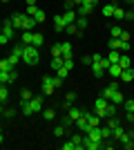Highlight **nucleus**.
Instances as JSON below:
<instances>
[{"label": "nucleus", "mask_w": 134, "mask_h": 150, "mask_svg": "<svg viewBox=\"0 0 134 150\" xmlns=\"http://www.w3.org/2000/svg\"><path fill=\"white\" fill-rule=\"evenodd\" d=\"M119 58H121V52H119V50H109V54H107L109 63H119Z\"/></svg>", "instance_id": "a878e982"}, {"label": "nucleus", "mask_w": 134, "mask_h": 150, "mask_svg": "<svg viewBox=\"0 0 134 150\" xmlns=\"http://www.w3.org/2000/svg\"><path fill=\"white\" fill-rule=\"evenodd\" d=\"M0 144H2V132H0Z\"/></svg>", "instance_id": "e2e57ef3"}, {"label": "nucleus", "mask_w": 134, "mask_h": 150, "mask_svg": "<svg viewBox=\"0 0 134 150\" xmlns=\"http://www.w3.org/2000/svg\"><path fill=\"white\" fill-rule=\"evenodd\" d=\"M54 134H56V137H63L65 134V125H56V128H54Z\"/></svg>", "instance_id": "a18cd8bd"}, {"label": "nucleus", "mask_w": 134, "mask_h": 150, "mask_svg": "<svg viewBox=\"0 0 134 150\" xmlns=\"http://www.w3.org/2000/svg\"><path fill=\"white\" fill-rule=\"evenodd\" d=\"M34 18H36V23H43V20H45V11H43V9H38V11L34 13Z\"/></svg>", "instance_id": "37998d69"}, {"label": "nucleus", "mask_w": 134, "mask_h": 150, "mask_svg": "<svg viewBox=\"0 0 134 150\" xmlns=\"http://www.w3.org/2000/svg\"><path fill=\"white\" fill-rule=\"evenodd\" d=\"M123 110H125V112H134V99L123 101Z\"/></svg>", "instance_id": "2f4dec72"}, {"label": "nucleus", "mask_w": 134, "mask_h": 150, "mask_svg": "<svg viewBox=\"0 0 134 150\" xmlns=\"http://www.w3.org/2000/svg\"><path fill=\"white\" fill-rule=\"evenodd\" d=\"M123 101H125V99H123V94L119 92V90H116V92L109 96V103H114V105H123Z\"/></svg>", "instance_id": "6ab92c4d"}, {"label": "nucleus", "mask_w": 134, "mask_h": 150, "mask_svg": "<svg viewBox=\"0 0 134 150\" xmlns=\"http://www.w3.org/2000/svg\"><path fill=\"white\" fill-rule=\"evenodd\" d=\"M36 11H38V7H36V5H34V7H27V16H34Z\"/></svg>", "instance_id": "603ef678"}, {"label": "nucleus", "mask_w": 134, "mask_h": 150, "mask_svg": "<svg viewBox=\"0 0 134 150\" xmlns=\"http://www.w3.org/2000/svg\"><path fill=\"white\" fill-rule=\"evenodd\" d=\"M83 117V108H72L69 105V110H67V119L72 121V123H76V119H81Z\"/></svg>", "instance_id": "39448f33"}, {"label": "nucleus", "mask_w": 134, "mask_h": 150, "mask_svg": "<svg viewBox=\"0 0 134 150\" xmlns=\"http://www.w3.org/2000/svg\"><path fill=\"white\" fill-rule=\"evenodd\" d=\"M121 25H112V29H109V34H112V38H121Z\"/></svg>", "instance_id": "473e14b6"}, {"label": "nucleus", "mask_w": 134, "mask_h": 150, "mask_svg": "<svg viewBox=\"0 0 134 150\" xmlns=\"http://www.w3.org/2000/svg\"><path fill=\"white\" fill-rule=\"evenodd\" d=\"M7 99H9V85H7V83H0V101L5 103Z\"/></svg>", "instance_id": "412c9836"}, {"label": "nucleus", "mask_w": 134, "mask_h": 150, "mask_svg": "<svg viewBox=\"0 0 134 150\" xmlns=\"http://www.w3.org/2000/svg\"><path fill=\"white\" fill-rule=\"evenodd\" d=\"M43 43H45L43 34H34V38H32V45H34V47H40Z\"/></svg>", "instance_id": "c756f323"}, {"label": "nucleus", "mask_w": 134, "mask_h": 150, "mask_svg": "<svg viewBox=\"0 0 134 150\" xmlns=\"http://www.w3.org/2000/svg\"><path fill=\"white\" fill-rule=\"evenodd\" d=\"M74 25L78 27V31H81V29H85V27H87V16H78Z\"/></svg>", "instance_id": "bb28decb"}, {"label": "nucleus", "mask_w": 134, "mask_h": 150, "mask_svg": "<svg viewBox=\"0 0 134 150\" xmlns=\"http://www.w3.org/2000/svg\"><path fill=\"white\" fill-rule=\"evenodd\" d=\"M63 18H65V23H67V25H72V23H76V11H74V9H67V11L63 13Z\"/></svg>", "instance_id": "f3484780"}, {"label": "nucleus", "mask_w": 134, "mask_h": 150, "mask_svg": "<svg viewBox=\"0 0 134 150\" xmlns=\"http://www.w3.org/2000/svg\"><path fill=\"white\" fill-rule=\"evenodd\" d=\"M54 85H56V88H63V79H60V76H54Z\"/></svg>", "instance_id": "8fccbe9b"}, {"label": "nucleus", "mask_w": 134, "mask_h": 150, "mask_svg": "<svg viewBox=\"0 0 134 150\" xmlns=\"http://www.w3.org/2000/svg\"><path fill=\"white\" fill-rule=\"evenodd\" d=\"M2 2H7V0H2Z\"/></svg>", "instance_id": "69168bd1"}, {"label": "nucleus", "mask_w": 134, "mask_h": 150, "mask_svg": "<svg viewBox=\"0 0 134 150\" xmlns=\"http://www.w3.org/2000/svg\"><path fill=\"white\" fill-rule=\"evenodd\" d=\"M32 96H34V94H32V90H29V88L20 90V101H32Z\"/></svg>", "instance_id": "cd10ccee"}, {"label": "nucleus", "mask_w": 134, "mask_h": 150, "mask_svg": "<svg viewBox=\"0 0 134 150\" xmlns=\"http://www.w3.org/2000/svg\"><path fill=\"white\" fill-rule=\"evenodd\" d=\"M43 94H34L32 101H29V108H32V112H43Z\"/></svg>", "instance_id": "20e7f679"}, {"label": "nucleus", "mask_w": 134, "mask_h": 150, "mask_svg": "<svg viewBox=\"0 0 134 150\" xmlns=\"http://www.w3.org/2000/svg\"><path fill=\"white\" fill-rule=\"evenodd\" d=\"M63 58H65V67L72 72V69H74V58H67V56H63Z\"/></svg>", "instance_id": "49530a36"}, {"label": "nucleus", "mask_w": 134, "mask_h": 150, "mask_svg": "<svg viewBox=\"0 0 134 150\" xmlns=\"http://www.w3.org/2000/svg\"><path fill=\"white\" fill-rule=\"evenodd\" d=\"M32 38H34V31H25L22 34V45H32Z\"/></svg>", "instance_id": "f704fd0d"}, {"label": "nucleus", "mask_w": 134, "mask_h": 150, "mask_svg": "<svg viewBox=\"0 0 134 150\" xmlns=\"http://www.w3.org/2000/svg\"><path fill=\"white\" fill-rule=\"evenodd\" d=\"M116 90H119V83H116V81H114V83H109L107 88L103 90V99H107V101H109V96H112V94H114Z\"/></svg>", "instance_id": "f8f14e48"}, {"label": "nucleus", "mask_w": 134, "mask_h": 150, "mask_svg": "<svg viewBox=\"0 0 134 150\" xmlns=\"http://www.w3.org/2000/svg\"><path fill=\"white\" fill-rule=\"evenodd\" d=\"M0 34H2V36H7L9 40L13 38V25H11V18L5 20V25H2V31H0Z\"/></svg>", "instance_id": "9d476101"}, {"label": "nucleus", "mask_w": 134, "mask_h": 150, "mask_svg": "<svg viewBox=\"0 0 134 150\" xmlns=\"http://www.w3.org/2000/svg\"><path fill=\"white\" fill-rule=\"evenodd\" d=\"M36 5V0H27V7H34Z\"/></svg>", "instance_id": "bf43d9fd"}, {"label": "nucleus", "mask_w": 134, "mask_h": 150, "mask_svg": "<svg viewBox=\"0 0 134 150\" xmlns=\"http://www.w3.org/2000/svg\"><path fill=\"white\" fill-rule=\"evenodd\" d=\"M65 27H67V23H65L63 16H54V29L60 34V31H65Z\"/></svg>", "instance_id": "9b49d317"}, {"label": "nucleus", "mask_w": 134, "mask_h": 150, "mask_svg": "<svg viewBox=\"0 0 134 150\" xmlns=\"http://www.w3.org/2000/svg\"><path fill=\"white\" fill-rule=\"evenodd\" d=\"M123 20H134V9H130V11H125V18Z\"/></svg>", "instance_id": "864d4df0"}, {"label": "nucleus", "mask_w": 134, "mask_h": 150, "mask_svg": "<svg viewBox=\"0 0 134 150\" xmlns=\"http://www.w3.org/2000/svg\"><path fill=\"white\" fill-rule=\"evenodd\" d=\"M74 5H83V0H65V7H67V9H72Z\"/></svg>", "instance_id": "c03bdc74"}, {"label": "nucleus", "mask_w": 134, "mask_h": 150, "mask_svg": "<svg viewBox=\"0 0 134 150\" xmlns=\"http://www.w3.org/2000/svg\"><path fill=\"white\" fill-rule=\"evenodd\" d=\"M121 40H130V34H128V31H121Z\"/></svg>", "instance_id": "13d9d810"}, {"label": "nucleus", "mask_w": 134, "mask_h": 150, "mask_svg": "<svg viewBox=\"0 0 134 150\" xmlns=\"http://www.w3.org/2000/svg\"><path fill=\"white\" fill-rule=\"evenodd\" d=\"M74 125H76V128H78V130H81V132H85V134H87V132L92 130V128H94V125L89 123V121L85 119V117H81V119H76V123H74Z\"/></svg>", "instance_id": "423d86ee"}, {"label": "nucleus", "mask_w": 134, "mask_h": 150, "mask_svg": "<svg viewBox=\"0 0 134 150\" xmlns=\"http://www.w3.org/2000/svg\"><path fill=\"white\" fill-rule=\"evenodd\" d=\"M22 50H25V45H22V43H20V45H13V52H11V54H16V56L22 58Z\"/></svg>", "instance_id": "c9c22d12"}, {"label": "nucleus", "mask_w": 134, "mask_h": 150, "mask_svg": "<svg viewBox=\"0 0 134 150\" xmlns=\"http://www.w3.org/2000/svg\"><path fill=\"white\" fill-rule=\"evenodd\" d=\"M121 125V121L116 119V117H107V128L109 130H114V128H119Z\"/></svg>", "instance_id": "7c9ffc66"}, {"label": "nucleus", "mask_w": 134, "mask_h": 150, "mask_svg": "<svg viewBox=\"0 0 134 150\" xmlns=\"http://www.w3.org/2000/svg\"><path fill=\"white\" fill-rule=\"evenodd\" d=\"M65 29H67V34H69V36H76V34H78V27L74 25V23H72V25H67Z\"/></svg>", "instance_id": "4c0bfd02"}, {"label": "nucleus", "mask_w": 134, "mask_h": 150, "mask_svg": "<svg viewBox=\"0 0 134 150\" xmlns=\"http://www.w3.org/2000/svg\"><path fill=\"white\" fill-rule=\"evenodd\" d=\"M56 90V85H54V76H43V96H49L51 92Z\"/></svg>", "instance_id": "7ed1b4c3"}, {"label": "nucleus", "mask_w": 134, "mask_h": 150, "mask_svg": "<svg viewBox=\"0 0 134 150\" xmlns=\"http://www.w3.org/2000/svg\"><path fill=\"white\" fill-rule=\"evenodd\" d=\"M20 61H22V58H20V56H16V54H11V56H9V63H11L13 67H16V65H18Z\"/></svg>", "instance_id": "de8ad7c7"}, {"label": "nucleus", "mask_w": 134, "mask_h": 150, "mask_svg": "<svg viewBox=\"0 0 134 150\" xmlns=\"http://www.w3.org/2000/svg\"><path fill=\"white\" fill-rule=\"evenodd\" d=\"M121 65H119V63H112V65H109L107 67V74L112 76V79H116V81H119V79H121Z\"/></svg>", "instance_id": "1a4fd4ad"}, {"label": "nucleus", "mask_w": 134, "mask_h": 150, "mask_svg": "<svg viewBox=\"0 0 134 150\" xmlns=\"http://www.w3.org/2000/svg\"><path fill=\"white\" fill-rule=\"evenodd\" d=\"M132 137H134V128H132Z\"/></svg>", "instance_id": "0e129e2a"}, {"label": "nucleus", "mask_w": 134, "mask_h": 150, "mask_svg": "<svg viewBox=\"0 0 134 150\" xmlns=\"http://www.w3.org/2000/svg\"><path fill=\"white\" fill-rule=\"evenodd\" d=\"M63 65H65V58L63 56H54V58H51V69H54V72H58Z\"/></svg>", "instance_id": "a211bd4d"}, {"label": "nucleus", "mask_w": 134, "mask_h": 150, "mask_svg": "<svg viewBox=\"0 0 134 150\" xmlns=\"http://www.w3.org/2000/svg\"><path fill=\"white\" fill-rule=\"evenodd\" d=\"M74 101H76V92H67L65 94V105H72Z\"/></svg>", "instance_id": "72a5a7b5"}, {"label": "nucleus", "mask_w": 134, "mask_h": 150, "mask_svg": "<svg viewBox=\"0 0 134 150\" xmlns=\"http://www.w3.org/2000/svg\"><path fill=\"white\" fill-rule=\"evenodd\" d=\"M92 11H94V7H92V5H85V2H83V5H78L76 16H89Z\"/></svg>", "instance_id": "4468645a"}, {"label": "nucleus", "mask_w": 134, "mask_h": 150, "mask_svg": "<svg viewBox=\"0 0 134 150\" xmlns=\"http://www.w3.org/2000/svg\"><path fill=\"white\" fill-rule=\"evenodd\" d=\"M119 141L123 144V148H134V144H132V141H134V137H132V134H128V132H123Z\"/></svg>", "instance_id": "ddd939ff"}, {"label": "nucleus", "mask_w": 134, "mask_h": 150, "mask_svg": "<svg viewBox=\"0 0 134 150\" xmlns=\"http://www.w3.org/2000/svg\"><path fill=\"white\" fill-rule=\"evenodd\" d=\"M125 2H130V5H134V0H125Z\"/></svg>", "instance_id": "680f3d73"}, {"label": "nucleus", "mask_w": 134, "mask_h": 150, "mask_svg": "<svg viewBox=\"0 0 134 150\" xmlns=\"http://www.w3.org/2000/svg\"><path fill=\"white\" fill-rule=\"evenodd\" d=\"M22 18H25V13H13L11 16V25H13V29H22Z\"/></svg>", "instance_id": "dca6fc26"}, {"label": "nucleus", "mask_w": 134, "mask_h": 150, "mask_svg": "<svg viewBox=\"0 0 134 150\" xmlns=\"http://www.w3.org/2000/svg\"><path fill=\"white\" fill-rule=\"evenodd\" d=\"M2 110H5V108H2V101H0V114H2Z\"/></svg>", "instance_id": "052dcab7"}, {"label": "nucleus", "mask_w": 134, "mask_h": 150, "mask_svg": "<svg viewBox=\"0 0 134 150\" xmlns=\"http://www.w3.org/2000/svg\"><path fill=\"white\" fill-rule=\"evenodd\" d=\"M7 43H9V38H7V36H2V34H0V45H7Z\"/></svg>", "instance_id": "4d7b16f0"}, {"label": "nucleus", "mask_w": 134, "mask_h": 150, "mask_svg": "<svg viewBox=\"0 0 134 150\" xmlns=\"http://www.w3.org/2000/svg\"><path fill=\"white\" fill-rule=\"evenodd\" d=\"M103 61V54H92V63H101Z\"/></svg>", "instance_id": "3c124183"}, {"label": "nucleus", "mask_w": 134, "mask_h": 150, "mask_svg": "<svg viewBox=\"0 0 134 150\" xmlns=\"http://www.w3.org/2000/svg\"><path fill=\"white\" fill-rule=\"evenodd\" d=\"M36 25H38V23H36V18H34V16H27V13H25V18H22V29H25V31H32Z\"/></svg>", "instance_id": "6e6552de"}, {"label": "nucleus", "mask_w": 134, "mask_h": 150, "mask_svg": "<svg viewBox=\"0 0 134 150\" xmlns=\"http://www.w3.org/2000/svg\"><path fill=\"white\" fill-rule=\"evenodd\" d=\"M92 72H94V76H96V79H101V76L105 74V69H103V65H101V63H92Z\"/></svg>", "instance_id": "4be33fe9"}, {"label": "nucleus", "mask_w": 134, "mask_h": 150, "mask_svg": "<svg viewBox=\"0 0 134 150\" xmlns=\"http://www.w3.org/2000/svg\"><path fill=\"white\" fill-rule=\"evenodd\" d=\"M54 117H56V112H54V110H49V108H43V119H45V121H51Z\"/></svg>", "instance_id": "c85d7f7f"}, {"label": "nucleus", "mask_w": 134, "mask_h": 150, "mask_svg": "<svg viewBox=\"0 0 134 150\" xmlns=\"http://www.w3.org/2000/svg\"><path fill=\"white\" fill-rule=\"evenodd\" d=\"M51 56H63V52H60V43H56L51 47Z\"/></svg>", "instance_id": "58836bf2"}, {"label": "nucleus", "mask_w": 134, "mask_h": 150, "mask_svg": "<svg viewBox=\"0 0 134 150\" xmlns=\"http://www.w3.org/2000/svg\"><path fill=\"white\" fill-rule=\"evenodd\" d=\"M38 61H40L38 47H34V45H25V50H22V63H27V65H36Z\"/></svg>", "instance_id": "f257e3e1"}, {"label": "nucleus", "mask_w": 134, "mask_h": 150, "mask_svg": "<svg viewBox=\"0 0 134 150\" xmlns=\"http://www.w3.org/2000/svg\"><path fill=\"white\" fill-rule=\"evenodd\" d=\"M63 150H76V144L69 139V144H63Z\"/></svg>", "instance_id": "09e8293b"}, {"label": "nucleus", "mask_w": 134, "mask_h": 150, "mask_svg": "<svg viewBox=\"0 0 134 150\" xmlns=\"http://www.w3.org/2000/svg\"><path fill=\"white\" fill-rule=\"evenodd\" d=\"M114 9H116V5H112V2L105 5L103 7V16H105V18H112V16H114Z\"/></svg>", "instance_id": "5701e85b"}, {"label": "nucleus", "mask_w": 134, "mask_h": 150, "mask_svg": "<svg viewBox=\"0 0 134 150\" xmlns=\"http://www.w3.org/2000/svg\"><path fill=\"white\" fill-rule=\"evenodd\" d=\"M101 128H103V125H94V128H92V130H89L87 134H85V137H87V139H92V141H103Z\"/></svg>", "instance_id": "0eeeda50"}, {"label": "nucleus", "mask_w": 134, "mask_h": 150, "mask_svg": "<svg viewBox=\"0 0 134 150\" xmlns=\"http://www.w3.org/2000/svg\"><path fill=\"white\" fill-rule=\"evenodd\" d=\"M101 134H103V139H109V137H112V130H109L107 125H103V128H101Z\"/></svg>", "instance_id": "79ce46f5"}, {"label": "nucleus", "mask_w": 134, "mask_h": 150, "mask_svg": "<svg viewBox=\"0 0 134 150\" xmlns=\"http://www.w3.org/2000/svg\"><path fill=\"white\" fill-rule=\"evenodd\" d=\"M121 81H123V83L134 81V69H132V67H125V69L121 72Z\"/></svg>", "instance_id": "2eb2a0df"}, {"label": "nucleus", "mask_w": 134, "mask_h": 150, "mask_svg": "<svg viewBox=\"0 0 134 150\" xmlns=\"http://www.w3.org/2000/svg\"><path fill=\"white\" fill-rule=\"evenodd\" d=\"M114 18H119V20H123V18H125V11H123L121 7H116V9H114Z\"/></svg>", "instance_id": "a19ab883"}, {"label": "nucleus", "mask_w": 134, "mask_h": 150, "mask_svg": "<svg viewBox=\"0 0 134 150\" xmlns=\"http://www.w3.org/2000/svg\"><path fill=\"white\" fill-rule=\"evenodd\" d=\"M56 74H58V76H60V79H63V81H65V79H67V74H69V69H67V67H65V65H63V67L58 69Z\"/></svg>", "instance_id": "ea45409f"}, {"label": "nucleus", "mask_w": 134, "mask_h": 150, "mask_svg": "<svg viewBox=\"0 0 134 150\" xmlns=\"http://www.w3.org/2000/svg\"><path fill=\"white\" fill-rule=\"evenodd\" d=\"M0 69L2 72H13V65L9 63V58H0Z\"/></svg>", "instance_id": "b1692460"}, {"label": "nucleus", "mask_w": 134, "mask_h": 150, "mask_svg": "<svg viewBox=\"0 0 134 150\" xmlns=\"http://www.w3.org/2000/svg\"><path fill=\"white\" fill-rule=\"evenodd\" d=\"M83 2H85V5H92V7L98 5V0H83Z\"/></svg>", "instance_id": "6e6d98bb"}, {"label": "nucleus", "mask_w": 134, "mask_h": 150, "mask_svg": "<svg viewBox=\"0 0 134 150\" xmlns=\"http://www.w3.org/2000/svg\"><path fill=\"white\" fill-rule=\"evenodd\" d=\"M2 114H5L7 119H13V117H16V110H13V108H5V110H2Z\"/></svg>", "instance_id": "e433bc0d"}, {"label": "nucleus", "mask_w": 134, "mask_h": 150, "mask_svg": "<svg viewBox=\"0 0 134 150\" xmlns=\"http://www.w3.org/2000/svg\"><path fill=\"white\" fill-rule=\"evenodd\" d=\"M60 52H63V56H67V58L74 56V54H72V45L69 43H60Z\"/></svg>", "instance_id": "393cba45"}, {"label": "nucleus", "mask_w": 134, "mask_h": 150, "mask_svg": "<svg viewBox=\"0 0 134 150\" xmlns=\"http://www.w3.org/2000/svg\"><path fill=\"white\" fill-rule=\"evenodd\" d=\"M119 65H121V69L132 67V58H130L128 54H121V58H119Z\"/></svg>", "instance_id": "aec40b11"}, {"label": "nucleus", "mask_w": 134, "mask_h": 150, "mask_svg": "<svg viewBox=\"0 0 134 150\" xmlns=\"http://www.w3.org/2000/svg\"><path fill=\"white\" fill-rule=\"evenodd\" d=\"M83 65H92V56H83Z\"/></svg>", "instance_id": "5fc2aeb1"}, {"label": "nucleus", "mask_w": 134, "mask_h": 150, "mask_svg": "<svg viewBox=\"0 0 134 150\" xmlns=\"http://www.w3.org/2000/svg\"><path fill=\"white\" fill-rule=\"evenodd\" d=\"M107 105H109V101H107V99H103V96H98V99H96V103H94V112L98 114L101 119H107V117H109Z\"/></svg>", "instance_id": "f03ea898"}]
</instances>
